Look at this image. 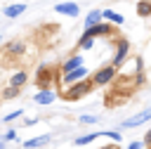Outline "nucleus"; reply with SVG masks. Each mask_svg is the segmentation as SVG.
Wrapping results in <instances>:
<instances>
[{
  "label": "nucleus",
  "mask_w": 151,
  "mask_h": 149,
  "mask_svg": "<svg viewBox=\"0 0 151 149\" xmlns=\"http://www.w3.org/2000/svg\"><path fill=\"white\" fill-rule=\"evenodd\" d=\"M80 123H90V125H92V123H99V116H94V114H83V116H80Z\"/></svg>",
  "instance_id": "nucleus-22"
},
{
  "label": "nucleus",
  "mask_w": 151,
  "mask_h": 149,
  "mask_svg": "<svg viewBox=\"0 0 151 149\" xmlns=\"http://www.w3.org/2000/svg\"><path fill=\"white\" fill-rule=\"evenodd\" d=\"M19 116H24V111H21V109H17V111H9L7 116H2V121H5V123H9V121H17Z\"/></svg>",
  "instance_id": "nucleus-21"
},
{
  "label": "nucleus",
  "mask_w": 151,
  "mask_h": 149,
  "mask_svg": "<svg viewBox=\"0 0 151 149\" xmlns=\"http://www.w3.org/2000/svg\"><path fill=\"white\" fill-rule=\"evenodd\" d=\"M0 149H7V142H5L2 137H0Z\"/></svg>",
  "instance_id": "nucleus-28"
},
{
  "label": "nucleus",
  "mask_w": 151,
  "mask_h": 149,
  "mask_svg": "<svg viewBox=\"0 0 151 149\" xmlns=\"http://www.w3.org/2000/svg\"><path fill=\"white\" fill-rule=\"evenodd\" d=\"M127 149H146V144H144L142 140H132V142L127 144Z\"/></svg>",
  "instance_id": "nucleus-25"
},
{
  "label": "nucleus",
  "mask_w": 151,
  "mask_h": 149,
  "mask_svg": "<svg viewBox=\"0 0 151 149\" xmlns=\"http://www.w3.org/2000/svg\"><path fill=\"white\" fill-rule=\"evenodd\" d=\"M83 54L80 52H76V54H71L68 59H64L61 61V73H68V71H73V69H78V66H83Z\"/></svg>",
  "instance_id": "nucleus-11"
},
{
  "label": "nucleus",
  "mask_w": 151,
  "mask_h": 149,
  "mask_svg": "<svg viewBox=\"0 0 151 149\" xmlns=\"http://www.w3.org/2000/svg\"><path fill=\"white\" fill-rule=\"evenodd\" d=\"M54 12H57V14H64V17H71V19H78V17H80V5L73 2V0L57 2V5H54Z\"/></svg>",
  "instance_id": "nucleus-7"
},
{
  "label": "nucleus",
  "mask_w": 151,
  "mask_h": 149,
  "mask_svg": "<svg viewBox=\"0 0 151 149\" xmlns=\"http://www.w3.org/2000/svg\"><path fill=\"white\" fill-rule=\"evenodd\" d=\"M134 12H137V17H142V19H149V17H151V0H137V5H134Z\"/></svg>",
  "instance_id": "nucleus-14"
},
{
  "label": "nucleus",
  "mask_w": 151,
  "mask_h": 149,
  "mask_svg": "<svg viewBox=\"0 0 151 149\" xmlns=\"http://www.w3.org/2000/svg\"><path fill=\"white\" fill-rule=\"evenodd\" d=\"M97 21H101V9H90L87 14H85V26H92V24H97Z\"/></svg>",
  "instance_id": "nucleus-19"
},
{
  "label": "nucleus",
  "mask_w": 151,
  "mask_h": 149,
  "mask_svg": "<svg viewBox=\"0 0 151 149\" xmlns=\"http://www.w3.org/2000/svg\"><path fill=\"white\" fill-rule=\"evenodd\" d=\"M26 83H28V73L26 71H17V73L9 76V85L12 88H24Z\"/></svg>",
  "instance_id": "nucleus-15"
},
{
  "label": "nucleus",
  "mask_w": 151,
  "mask_h": 149,
  "mask_svg": "<svg viewBox=\"0 0 151 149\" xmlns=\"http://www.w3.org/2000/svg\"><path fill=\"white\" fill-rule=\"evenodd\" d=\"M85 78H90V69L83 64V66H78V69L68 71V73H61V85L68 88V85H73V83H78V80H85Z\"/></svg>",
  "instance_id": "nucleus-5"
},
{
  "label": "nucleus",
  "mask_w": 151,
  "mask_h": 149,
  "mask_svg": "<svg viewBox=\"0 0 151 149\" xmlns=\"http://www.w3.org/2000/svg\"><path fill=\"white\" fill-rule=\"evenodd\" d=\"M47 142H50V135H40V137H31V140H26L24 147H26V149H40V147H45Z\"/></svg>",
  "instance_id": "nucleus-17"
},
{
  "label": "nucleus",
  "mask_w": 151,
  "mask_h": 149,
  "mask_svg": "<svg viewBox=\"0 0 151 149\" xmlns=\"http://www.w3.org/2000/svg\"><path fill=\"white\" fill-rule=\"evenodd\" d=\"M54 99H57V92H54L52 88H40V90L35 92V97H33V102H35V104H40V106L52 104Z\"/></svg>",
  "instance_id": "nucleus-9"
},
{
  "label": "nucleus",
  "mask_w": 151,
  "mask_h": 149,
  "mask_svg": "<svg viewBox=\"0 0 151 149\" xmlns=\"http://www.w3.org/2000/svg\"><path fill=\"white\" fill-rule=\"evenodd\" d=\"M99 132H101V137H109V140H111V142H116V144L123 140V137H120L116 130H99Z\"/></svg>",
  "instance_id": "nucleus-20"
},
{
  "label": "nucleus",
  "mask_w": 151,
  "mask_h": 149,
  "mask_svg": "<svg viewBox=\"0 0 151 149\" xmlns=\"http://www.w3.org/2000/svg\"><path fill=\"white\" fill-rule=\"evenodd\" d=\"M142 142H144V144H146V147H149V144H151V128H149V130H146V135H144V140H142Z\"/></svg>",
  "instance_id": "nucleus-26"
},
{
  "label": "nucleus",
  "mask_w": 151,
  "mask_h": 149,
  "mask_svg": "<svg viewBox=\"0 0 151 149\" xmlns=\"http://www.w3.org/2000/svg\"><path fill=\"white\" fill-rule=\"evenodd\" d=\"M94 43H97V38H87V35H80V40H78V52H90V50L94 47Z\"/></svg>",
  "instance_id": "nucleus-18"
},
{
  "label": "nucleus",
  "mask_w": 151,
  "mask_h": 149,
  "mask_svg": "<svg viewBox=\"0 0 151 149\" xmlns=\"http://www.w3.org/2000/svg\"><path fill=\"white\" fill-rule=\"evenodd\" d=\"M19 92H21V88H12V85H9V88L5 90V97H9V99H14V97H17Z\"/></svg>",
  "instance_id": "nucleus-24"
},
{
  "label": "nucleus",
  "mask_w": 151,
  "mask_h": 149,
  "mask_svg": "<svg viewBox=\"0 0 151 149\" xmlns=\"http://www.w3.org/2000/svg\"><path fill=\"white\" fill-rule=\"evenodd\" d=\"M92 88H94V85H92V80H90V78H85V80H78V83H73V85L64 88V99H68V102H73V99H80V97H85V95H87Z\"/></svg>",
  "instance_id": "nucleus-3"
},
{
  "label": "nucleus",
  "mask_w": 151,
  "mask_h": 149,
  "mask_svg": "<svg viewBox=\"0 0 151 149\" xmlns=\"http://www.w3.org/2000/svg\"><path fill=\"white\" fill-rule=\"evenodd\" d=\"M0 43H2V35H0Z\"/></svg>",
  "instance_id": "nucleus-29"
},
{
  "label": "nucleus",
  "mask_w": 151,
  "mask_h": 149,
  "mask_svg": "<svg viewBox=\"0 0 151 149\" xmlns=\"http://www.w3.org/2000/svg\"><path fill=\"white\" fill-rule=\"evenodd\" d=\"M116 78H118V69L111 66V64H104V66H99L94 73H90V80H92L94 88H97V85H109V83H113Z\"/></svg>",
  "instance_id": "nucleus-2"
},
{
  "label": "nucleus",
  "mask_w": 151,
  "mask_h": 149,
  "mask_svg": "<svg viewBox=\"0 0 151 149\" xmlns=\"http://www.w3.org/2000/svg\"><path fill=\"white\" fill-rule=\"evenodd\" d=\"M151 121V106H146V109H142L139 114H134V116H130V118H125L123 123H120V128H139V125H144V123H149Z\"/></svg>",
  "instance_id": "nucleus-6"
},
{
  "label": "nucleus",
  "mask_w": 151,
  "mask_h": 149,
  "mask_svg": "<svg viewBox=\"0 0 151 149\" xmlns=\"http://www.w3.org/2000/svg\"><path fill=\"white\" fill-rule=\"evenodd\" d=\"M26 9H28V5H26V2H9V5L2 9V14H5L7 19H19Z\"/></svg>",
  "instance_id": "nucleus-10"
},
{
  "label": "nucleus",
  "mask_w": 151,
  "mask_h": 149,
  "mask_svg": "<svg viewBox=\"0 0 151 149\" xmlns=\"http://www.w3.org/2000/svg\"><path fill=\"white\" fill-rule=\"evenodd\" d=\"M0 137H2L5 142H17V130H12V128H9V130H7L5 135H0Z\"/></svg>",
  "instance_id": "nucleus-23"
},
{
  "label": "nucleus",
  "mask_w": 151,
  "mask_h": 149,
  "mask_svg": "<svg viewBox=\"0 0 151 149\" xmlns=\"http://www.w3.org/2000/svg\"><path fill=\"white\" fill-rule=\"evenodd\" d=\"M52 78H54V71H52L47 64H40L38 71H35V83H38V88H50Z\"/></svg>",
  "instance_id": "nucleus-8"
},
{
  "label": "nucleus",
  "mask_w": 151,
  "mask_h": 149,
  "mask_svg": "<svg viewBox=\"0 0 151 149\" xmlns=\"http://www.w3.org/2000/svg\"><path fill=\"white\" fill-rule=\"evenodd\" d=\"M130 40L127 38H116L113 40V54H111V66L120 69L127 59H130Z\"/></svg>",
  "instance_id": "nucleus-1"
},
{
  "label": "nucleus",
  "mask_w": 151,
  "mask_h": 149,
  "mask_svg": "<svg viewBox=\"0 0 151 149\" xmlns=\"http://www.w3.org/2000/svg\"><path fill=\"white\" fill-rule=\"evenodd\" d=\"M83 35H87V38H111L113 35V24H109V21L101 19V21H97L92 26H85Z\"/></svg>",
  "instance_id": "nucleus-4"
},
{
  "label": "nucleus",
  "mask_w": 151,
  "mask_h": 149,
  "mask_svg": "<svg viewBox=\"0 0 151 149\" xmlns=\"http://www.w3.org/2000/svg\"><path fill=\"white\" fill-rule=\"evenodd\" d=\"M101 19L109 21V24H113V26H123L125 24V17L118 14L116 9H101Z\"/></svg>",
  "instance_id": "nucleus-13"
},
{
  "label": "nucleus",
  "mask_w": 151,
  "mask_h": 149,
  "mask_svg": "<svg viewBox=\"0 0 151 149\" xmlns=\"http://www.w3.org/2000/svg\"><path fill=\"white\" fill-rule=\"evenodd\" d=\"M101 137V132H87V135H78L76 140H73V144L76 147H85V144H90V142H97Z\"/></svg>",
  "instance_id": "nucleus-16"
},
{
  "label": "nucleus",
  "mask_w": 151,
  "mask_h": 149,
  "mask_svg": "<svg viewBox=\"0 0 151 149\" xmlns=\"http://www.w3.org/2000/svg\"><path fill=\"white\" fill-rule=\"evenodd\" d=\"M99 149H118V147H116V142H113V144H106V147H99Z\"/></svg>",
  "instance_id": "nucleus-27"
},
{
  "label": "nucleus",
  "mask_w": 151,
  "mask_h": 149,
  "mask_svg": "<svg viewBox=\"0 0 151 149\" xmlns=\"http://www.w3.org/2000/svg\"><path fill=\"white\" fill-rule=\"evenodd\" d=\"M5 52H7V57H21L26 52V43L24 40H9L5 45Z\"/></svg>",
  "instance_id": "nucleus-12"
}]
</instances>
